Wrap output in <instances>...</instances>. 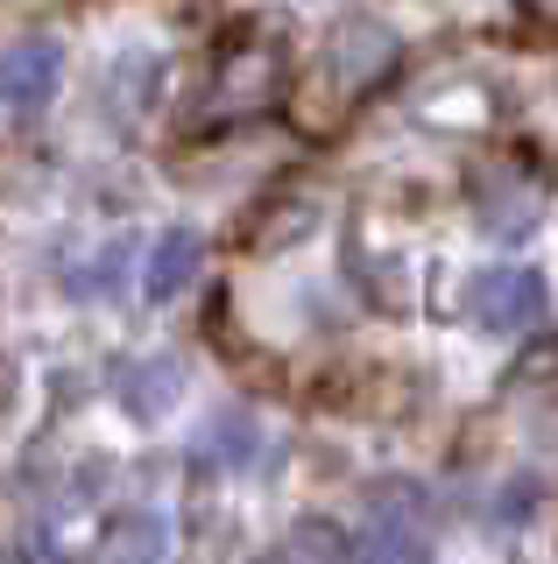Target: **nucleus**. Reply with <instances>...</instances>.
I'll use <instances>...</instances> for the list:
<instances>
[{"label":"nucleus","instance_id":"nucleus-1","mask_svg":"<svg viewBox=\"0 0 558 564\" xmlns=\"http://www.w3.org/2000/svg\"><path fill=\"white\" fill-rule=\"evenodd\" d=\"M466 317L495 339H516V332H537L551 317V290L530 261H495L466 282Z\"/></svg>","mask_w":558,"mask_h":564},{"label":"nucleus","instance_id":"nucleus-2","mask_svg":"<svg viewBox=\"0 0 558 564\" xmlns=\"http://www.w3.org/2000/svg\"><path fill=\"white\" fill-rule=\"evenodd\" d=\"M64 78V43L57 35H22V43L0 50V113H36L50 106Z\"/></svg>","mask_w":558,"mask_h":564},{"label":"nucleus","instance_id":"nucleus-3","mask_svg":"<svg viewBox=\"0 0 558 564\" xmlns=\"http://www.w3.org/2000/svg\"><path fill=\"white\" fill-rule=\"evenodd\" d=\"M198 261H205L198 226H163V234L149 240V261H142V296L149 304H178L191 290V275H198Z\"/></svg>","mask_w":558,"mask_h":564},{"label":"nucleus","instance_id":"nucleus-4","mask_svg":"<svg viewBox=\"0 0 558 564\" xmlns=\"http://www.w3.org/2000/svg\"><path fill=\"white\" fill-rule=\"evenodd\" d=\"M163 557H170V522L155 508H114L99 522L93 564H163Z\"/></svg>","mask_w":558,"mask_h":564},{"label":"nucleus","instance_id":"nucleus-5","mask_svg":"<svg viewBox=\"0 0 558 564\" xmlns=\"http://www.w3.org/2000/svg\"><path fill=\"white\" fill-rule=\"evenodd\" d=\"M255 452H261V423H255V410H240V402L213 410V416H205V431L191 437V458H198L205 473H240Z\"/></svg>","mask_w":558,"mask_h":564},{"label":"nucleus","instance_id":"nucleus-6","mask_svg":"<svg viewBox=\"0 0 558 564\" xmlns=\"http://www.w3.org/2000/svg\"><path fill=\"white\" fill-rule=\"evenodd\" d=\"M178 402H184V360H170V352H149L120 375V410L135 423H163Z\"/></svg>","mask_w":558,"mask_h":564},{"label":"nucleus","instance_id":"nucleus-7","mask_svg":"<svg viewBox=\"0 0 558 564\" xmlns=\"http://www.w3.org/2000/svg\"><path fill=\"white\" fill-rule=\"evenodd\" d=\"M346 564H431V543L417 536L410 522H375L368 536L354 543V557Z\"/></svg>","mask_w":558,"mask_h":564},{"label":"nucleus","instance_id":"nucleus-8","mask_svg":"<svg viewBox=\"0 0 558 564\" xmlns=\"http://www.w3.org/2000/svg\"><path fill=\"white\" fill-rule=\"evenodd\" d=\"M120 254H128V240H114L107 254H93V269H72V290L93 296V304H99V296H114L120 290Z\"/></svg>","mask_w":558,"mask_h":564},{"label":"nucleus","instance_id":"nucleus-9","mask_svg":"<svg viewBox=\"0 0 558 564\" xmlns=\"http://www.w3.org/2000/svg\"><path fill=\"white\" fill-rule=\"evenodd\" d=\"M248 564H290V557H283V551H261V557H248Z\"/></svg>","mask_w":558,"mask_h":564}]
</instances>
